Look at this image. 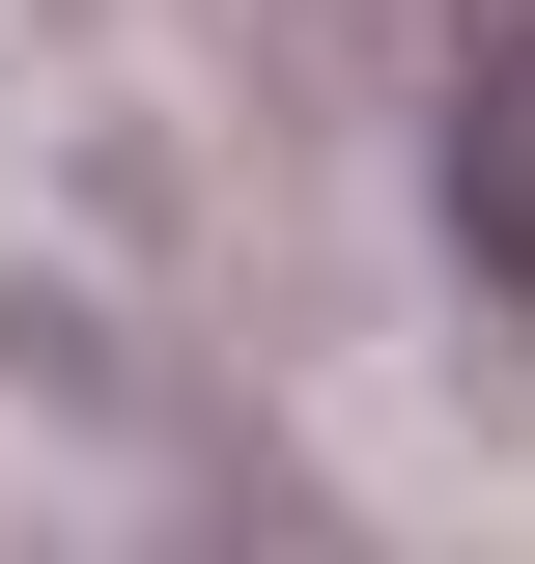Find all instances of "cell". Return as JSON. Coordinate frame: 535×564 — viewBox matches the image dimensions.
<instances>
[{"label":"cell","instance_id":"obj_1","mask_svg":"<svg viewBox=\"0 0 535 564\" xmlns=\"http://www.w3.org/2000/svg\"><path fill=\"white\" fill-rule=\"evenodd\" d=\"M451 254L535 311V29H479V85H451Z\"/></svg>","mask_w":535,"mask_h":564}]
</instances>
